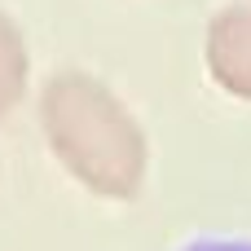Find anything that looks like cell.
Segmentation results:
<instances>
[{
  "mask_svg": "<svg viewBox=\"0 0 251 251\" xmlns=\"http://www.w3.org/2000/svg\"><path fill=\"white\" fill-rule=\"evenodd\" d=\"M40 128L57 163L97 199L128 203L146 185L150 141L137 115L88 71H57L40 93Z\"/></svg>",
  "mask_w": 251,
  "mask_h": 251,
  "instance_id": "obj_1",
  "label": "cell"
},
{
  "mask_svg": "<svg viewBox=\"0 0 251 251\" xmlns=\"http://www.w3.org/2000/svg\"><path fill=\"white\" fill-rule=\"evenodd\" d=\"M207 71L212 79L251 101V4H229L207 22Z\"/></svg>",
  "mask_w": 251,
  "mask_h": 251,
  "instance_id": "obj_2",
  "label": "cell"
},
{
  "mask_svg": "<svg viewBox=\"0 0 251 251\" xmlns=\"http://www.w3.org/2000/svg\"><path fill=\"white\" fill-rule=\"evenodd\" d=\"M26 75H31V57H26V40L13 26V18L0 13V119L22 101L26 93Z\"/></svg>",
  "mask_w": 251,
  "mask_h": 251,
  "instance_id": "obj_3",
  "label": "cell"
}]
</instances>
